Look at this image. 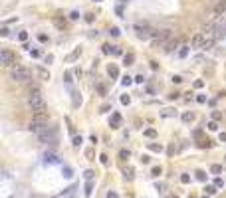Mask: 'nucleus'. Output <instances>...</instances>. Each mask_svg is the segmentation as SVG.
Returning <instances> with one entry per match:
<instances>
[{
    "label": "nucleus",
    "instance_id": "nucleus-27",
    "mask_svg": "<svg viewBox=\"0 0 226 198\" xmlns=\"http://www.w3.org/2000/svg\"><path fill=\"white\" fill-rule=\"evenodd\" d=\"M26 38H28V34H26V32H20V40H22V42H24Z\"/></svg>",
    "mask_w": 226,
    "mask_h": 198
},
{
    "label": "nucleus",
    "instance_id": "nucleus-13",
    "mask_svg": "<svg viewBox=\"0 0 226 198\" xmlns=\"http://www.w3.org/2000/svg\"><path fill=\"white\" fill-rule=\"evenodd\" d=\"M78 56H80V50H75V52H73L72 56H67V61H72V59H75Z\"/></svg>",
    "mask_w": 226,
    "mask_h": 198
},
{
    "label": "nucleus",
    "instance_id": "nucleus-26",
    "mask_svg": "<svg viewBox=\"0 0 226 198\" xmlns=\"http://www.w3.org/2000/svg\"><path fill=\"white\" fill-rule=\"evenodd\" d=\"M196 99H198V103H204V101H206V97H204V95H198Z\"/></svg>",
    "mask_w": 226,
    "mask_h": 198
},
{
    "label": "nucleus",
    "instance_id": "nucleus-15",
    "mask_svg": "<svg viewBox=\"0 0 226 198\" xmlns=\"http://www.w3.org/2000/svg\"><path fill=\"white\" fill-rule=\"evenodd\" d=\"M119 157L123 158V160H125V158H129V151H125V149H123V151L119 152Z\"/></svg>",
    "mask_w": 226,
    "mask_h": 198
},
{
    "label": "nucleus",
    "instance_id": "nucleus-18",
    "mask_svg": "<svg viewBox=\"0 0 226 198\" xmlns=\"http://www.w3.org/2000/svg\"><path fill=\"white\" fill-rule=\"evenodd\" d=\"M38 73H40V75H42L44 79H48V77H50V75H48V72H44V69H38Z\"/></svg>",
    "mask_w": 226,
    "mask_h": 198
},
{
    "label": "nucleus",
    "instance_id": "nucleus-1",
    "mask_svg": "<svg viewBox=\"0 0 226 198\" xmlns=\"http://www.w3.org/2000/svg\"><path fill=\"white\" fill-rule=\"evenodd\" d=\"M26 103H28V107H30V109H32L34 113H42V111H46V101H44V95H42V91H40V89H32V91L28 93Z\"/></svg>",
    "mask_w": 226,
    "mask_h": 198
},
{
    "label": "nucleus",
    "instance_id": "nucleus-5",
    "mask_svg": "<svg viewBox=\"0 0 226 198\" xmlns=\"http://www.w3.org/2000/svg\"><path fill=\"white\" fill-rule=\"evenodd\" d=\"M14 56H12V52H8V50H2L0 52V64H2V67H10V66H14Z\"/></svg>",
    "mask_w": 226,
    "mask_h": 198
},
{
    "label": "nucleus",
    "instance_id": "nucleus-10",
    "mask_svg": "<svg viewBox=\"0 0 226 198\" xmlns=\"http://www.w3.org/2000/svg\"><path fill=\"white\" fill-rule=\"evenodd\" d=\"M180 182H183V184H188V182H191V176H188V174H183V176H180Z\"/></svg>",
    "mask_w": 226,
    "mask_h": 198
},
{
    "label": "nucleus",
    "instance_id": "nucleus-2",
    "mask_svg": "<svg viewBox=\"0 0 226 198\" xmlns=\"http://www.w3.org/2000/svg\"><path fill=\"white\" fill-rule=\"evenodd\" d=\"M10 77L16 83H24V81L30 79V69H26V67H22V66H14L12 72H10Z\"/></svg>",
    "mask_w": 226,
    "mask_h": 198
},
{
    "label": "nucleus",
    "instance_id": "nucleus-4",
    "mask_svg": "<svg viewBox=\"0 0 226 198\" xmlns=\"http://www.w3.org/2000/svg\"><path fill=\"white\" fill-rule=\"evenodd\" d=\"M208 46V38H206L204 32H196L191 38V48H206Z\"/></svg>",
    "mask_w": 226,
    "mask_h": 198
},
{
    "label": "nucleus",
    "instance_id": "nucleus-7",
    "mask_svg": "<svg viewBox=\"0 0 226 198\" xmlns=\"http://www.w3.org/2000/svg\"><path fill=\"white\" fill-rule=\"evenodd\" d=\"M177 46H179V42H177V40H175V42L171 40V42H169V44L165 46V52H173V50H175Z\"/></svg>",
    "mask_w": 226,
    "mask_h": 198
},
{
    "label": "nucleus",
    "instance_id": "nucleus-11",
    "mask_svg": "<svg viewBox=\"0 0 226 198\" xmlns=\"http://www.w3.org/2000/svg\"><path fill=\"white\" fill-rule=\"evenodd\" d=\"M155 135H157L155 129H147V131H145V137H155Z\"/></svg>",
    "mask_w": 226,
    "mask_h": 198
},
{
    "label": "nucleus",
    "instance_id": "nucleus-24",
    "mask_svg": "<svg viewBox=\"0 0 226 198\" xmlns=\"http://www.w3.org/2000/svg\"><path fill=\"white\" fill-rule=\"evenodd\" d=\"M133 61V56H125V64H131Z\"/></svg>",
    "mask_w": 226,
    "mask_h": 198
},
{
    "label": "nucleus",
    "instance_id": "nucleus-25",
    "mask_svg": "<svg viewBox=\"0 0 226 198\" xmlns=\"http://www.w3.org/2000/svg\"><path fill=\"white\" fill-rule=\"evenodd\" d=\"M91 176H93V172H91V171H87V172H85V178H87V180H91Z\"/></svg>",
    "mask_w": 226,
    "mask_h": 198
},
{
    "label": "nucleus",
    "instance_id": "nucleus-28",
    "mask_svg": "<svg viewBox=\"0 0 226 198\" xmlns=\"http://www.w3.org/2000/svg\"><path fill=\"white\" fill-rule=\"evenodd\" d=\"M107 198H119V196H117L115 192H109V194H107Z\"/></svg>",
    "mask_w": 226,
    "mask_h": 198
},
{
    "label": "nucleus",
    "instance_id": "nucleus-23",
    "mask_svg": "<svg viewBox=\"0 0 226 198\" xmlns=\"http://www.w3.org/2000/svg\"><path fill=\"white\" fill-rule=\"evenodd\" d=\"M80 143H81V137H75V139H73V145H75V147L80 145Z\"/></svg>",
    "mask_w": 226,
    "mask_h": 198
},
{
    "label": "nucleus",
    "instance_id": "nucleus-8",
    "mask_svg": "<svg viewBox=\"0 0 226 198\" xmlns=\"http://www.w3.org/2000/svg\"><path fill=\"white\" fill-rule=\"evenodd\" d=\"M183 121H185V123H191V121H194V115L193 113H183Z\"/></svg>",
    "mask_w": 226,
    "mask_h": 198
},
{
    "label": "nucleus",
    "instance_id": "nucleus-12",
    "mask_svg": "<svg viewBox=\"0 0 226 198\" xmlns=\"http://www.w3.org/2000/svg\"><path fill=\"white\" fill-rule=\"evenodd\" d=\"M149 149H151V151H157V152H159L163 147H161V145H155V143H151V145H149Z\"/></svg>",
    "mask_w": 226,
    "mask_h": 198
},
{
    "label": "nucleus",
    "instance_id": "nucleus-19",
    "mask_svg": "<svg viewBox=\"0 0 226 198\" xmlns=\"http://www.w3.org/2000/svg\"><path fill=\"white\" fill-rule=\"evenodd\" d=\"M206 192H208V194H214L216 188H214V186H206Z\"/></svg>",
    "mask_w": 226,
    "mask_h": 198
},
{
    "label": "nucleus",
    "instance_id": "nucleus-29",
    "mask_svg": "<svg viewBox=\"0 0 226 198\" xmlns=\"http://www.w3.org/2000/svg\"><path fill=\"white\" fill-rule=\"evenodd\" d=\"M202 198H208V196H202Z\"/></svg>",
    "mask_w": 226,
    "mask_h": 198
},
{
    "label": "nucleus",
    "instance_id": "nucleus-9",
    "mask_svg": "<svg viewBox=\"0 0 226 198\" xmlns=\"http://www.w3.org/2000/svg\"><path fill=\"white\" fill-rule=\"evenodd\" d=\"M186 53H188V46H183V48L179 50V56H180V58H185Z\"/></svg>",
    "mask_w": 226,
    "mask_h": 198
},
{
    "label": "nucleus",
    "instance_id": "nucleus-21",
    "mask_svg": "<svg viewBox=\"0 0 226 198\" xmlns=\"http://www.w3.org/2000/svg\"><path fill=\"white\" fill-rule=\"evenodd\" d=\"M153 174H155V176H159V174H161V168H159V166H155V168H153Z\"/></svg>",
    "mask_w": 226,
    "mask_h": 198
},
{
    "label": "nucleus",
    "instance_id": "nucleus-14",
    "mask_svg": "<svg viewBox=\"0 0 226 198\" xmlns=\"http://www.w3.org/2000/svg\"><path fill=\"white\" fill-rule=\"evenodd\" d=\"M125 178H127V180L133 178V171H131V168H127V171H125Z\"/></svg>",
    "mask_w": 226,
    "mask_h": 198
},
{
    "label": "nucleus",
    "instance_id": "nucleus-3",
    "mask_svg": "<svg viewBox=\"0 0 226 198\" xmlns=\"http://www.w3.org/2000/svg\"><path fill=\"white\" fill-rule=\"evenodd\" d=\"M173 38V32L165 28V30H155L153 32V40H155V46H167Z\"/></svg>",
    "mask_w": 226,
    "mask_h": 198
},
{
    "label": "nucleus",
    "instance_id": "nucleus-22",
    "mask_svg": "<svg viewBox=\"0 0 226 198\" xmlns=\"http://www.w3.org/2000/svg\"><path fill=\"white\" fill-rule=\"evenodd\" d=\"M117 123H119V115L115 113V115H113V125H117Z\"/></svg>",
    "mask_w": 226,
    "mask_h": 198
},
{
    "label": "nucleus",
    "instance_id": "nucleus-16",
    "mask_svg": "<svg viewBox=\"0 0 226 198\" xmlns=\"http://www.w3.org/2000/svg\"><path fill=\"white\" fill-rule=\"evenodd\" d=\"M208 129H210V131H216V129H218V125H216L214 121H210V123H208Z\"/></svg>",
    "mask_w": 226,
    "mask_h": 198
},
{
    "label": "nucleus",
    "instance_id": "nucleus-6",
    "mask_svg": "<svg viewBox=\"0 0 226 198\" xmlns=\"http://www.w3.org/2000/svg\"><path fill=\"white\" fill-rule=\"evenodd\" d=\"M48 119H50V117H48V113L42 111V113H34L32 121H34V123H48Z\"/></svg>",
    "mask_w": 226,
    "mask_h": 198
},
{
    "label": "nucleus",
    "instance_id": "nucleus-17",
    "mask_svg": "<svg viewBox=\"0 0 226 198\" xmlns=\"http://www.w3.org/2000/svg\"><path fill=\"white\" fill-rule=\"evenodd\" d=\"M210 171H212V172H220V171H222V166H220V165H212Z\"/></svg>",
    "mask_w": 226,
    "mask_h": 198
},
{
    "label": "nucleus",
    "instance_id": "nucleus-20",
    "mask_svg": "<svg viewBox=\"0 0 226 198\" xmlns=\"http://www.w3.org/2000/svg\"><path fill=\"white\" fill-rule=\"evenodd\" d=\"M70 18H72V20H78V18H80V14H78V12H72V14H70Z\"/></svg>",
    "mask_w": 226,
    "mask_h": 198
}]
</instances>
